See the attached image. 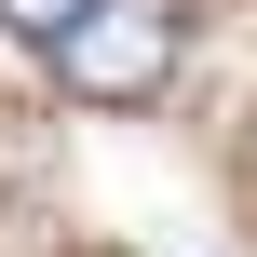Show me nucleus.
<instances>
[{"instance_id":"f257e3e1","label":"nucleus","mask_w":257,"mask_h":257,"mask_svg":"<svg viewBox=\"0 0 257 257\" xmlns=\"http://www.w3.org/2000/svg\"><path fill=\"white\" fill-rule=\"evenodd\" d=\"M54 68H68V95H95V108L163 95V68H176V0H95V14L54 41Z\"/></svg>"},{"instance_id":"f03ea898","label":"nucleus","mask_w":257,"mask_h":257,"mask_svg":"<svg viewBox=\"0 0 257 257\" xmlns=\"http://www.w3.org/2000/svg\"><path fill=\"white\" fill-rule=\"evenodd\" d=\"M81 14H95V0H0V27H14V41H41V54H54Z\"/></svg>"}]
</instances>
